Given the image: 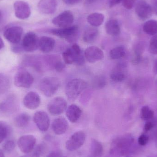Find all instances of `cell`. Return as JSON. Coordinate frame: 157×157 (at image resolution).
Wrapping results in <instances>:
<instances>
[{"label": "cell", "mask_w": 157, "mask_h": 157, "mask_svg": "<svg viewBox=\"0 0 157 157\" xmlns=\"http://www.w3.org/2000/svg\"><path fill=\"white\" fill-rule=\"evenodd\" d=\"M63 58L65 64H75L82 66L85 63V58L79 46L77 44H73L63 53Z\"/></svg>", "instance_id": "1"}, {"label": "cell", "mask_w": 157, "mask_h": 157, "mask_svg": "<svg viewBox=\"0 0 157 157\" xmlns=\"http://www.w3.org/2000/svg\"><path fill=\"white\" fill-rule=\"evenodd\" d=\"M88 84L81 78H74L68 82L65 87V94L68 99L74 101L87 87Z\"/></svg>", "instance_id": "2"}, {"label": "cell", "mask_w": 157, "mask_h": 157, "mask_svg": "<svg viewBox=\"0 0 157 157\" xmlns=\"http://www.w3.org/2000/svg\"><path fill=\"white\" fill-rule=\"evenodd\" d=\"M60 86V82L59 78L54 77H47L40 80L39 88L45 96L51 97L57 92Z\"/></svg>", "instance_id": "3"}, {"label": "cell", "mask_w": 157, "mask_h": 157, "mask_svg": "<svg viewBox=\"0 0 157 157\" xmlns=\"http://www.w3.org/2000/svg\"><path fill=\"white\" fill-rule=\"evenodd\" d=\"M50 32L54 36L64 39L70 43H72L77 39L78 27L77 25H72L68 27L52 29L50 30Z\"/></svg>", "instance_id": "4"}, {"label": "cell", "mask_w": 157, "mask_h": 157, "mask_svg": "<svg viewBox=\"0 0 157 157\" xmlns=\"http://www.w3.org/2000/svg\"><path fill=\"white\" fill-rule=\"evenodd\" d=\"M34 78L32 75L25 70L18 71L14 78V84L17 87L29 88L34 83Z\"/></svg>", "instance_id": "5"}, {"label": "cell", "mask_w": 157, "mask_h": 157, "mask_svg": "<svg viewBox=\"0 0 157 157\" xmlns=\"http://www.w3.org/2000/svg\"><path fill=\"white\" fill-rule=\"evenodd\" d=\"M86 138V134L84 132L80 131L76 132L67 140L65 147L69 151H76L83 145Z\"/></svg>", "instance_id": "6"}, {"label": "cell", "mask_w": 157, "mask_h": 157, "mask_svg": "<svg viewBox=\"0 0 157 157\" xmlns=\"http://www.w3.org/2000/svg\"><path fill=\"white\" fill-rule=\"evenodd\" d=\"M67 109V102L62 97L52 99L48 104V109L52 115L56 116L63 113Z\"/></svg>", "instance_id": "7"}, {"label": "cell", "mask_w": 157, "mask_h": 157, "mask_svg": "<svg viewBox=\"0 0 157 157\" xmlns=\"http://www.w3.org/2000/svg\"><path fill=\"white\" fill-rule=\"evenodd\" d=\"M74 21V16L71 12L69 10L64 11L54 17L52 23L56 26L63 28L72 25Z\"/></svg>", "instance_id": "8"}, {"label": "cell", "mask_w": 157, "mask_h": 157, "mask_svg": "<svg viewBox=\"0 0 157 157\" xmlns=\"http://www.w3.org/2000/svg\"><path fill=\"white\" fill-rule=\"evenodd\" d=\"M39 42V39L35 33L28 32L22 40V48L25 51L33 52L38 48Z\"/></svg>", "instance_id": "9"}, {"label": "cell", "mask_w": 157, "mask_h": 157, "mask_svg": "<svg viewBox=\"0 0 157 157\" xmlns=\"http://www.w3.org/2000/svg\"><path fill=\"white\" fill-rule=\"evenodd\" d=\"M36 139L34 136L26 135L21 136L17 141V145L20 151L25 154H29L35 148Z\"/></svg>", "instance_id": "10"}, {"label": "cell", "mask_w": 157, "mask_h": 157, "mask_svg": "<svg viewBox=\"0 0 157 157\" xmlns=\"http://www.w3.org/2000/svg\"><path fill=\"white\" fill-rule=\"evenodd\" d=\"M23 31V29L21 27L18 26L10 27L5 30L4 37L10 43L18 44L21 41Z\"/></svg>", "instance_id": "11"}, {"label": "cell", "mask_w": 157, "mask_h": 157, "mask_svg": "<svg viewBox=\"0 0 157 157\" xmlns=\"http://www.w3.org/2000/svg\"><path fill=\"white\" fill-rule=\"evenodd\" d=\"M135 12L138 17L142 20L148 19L153 13L152 6L145 0H139L137 2Z\"/></svg>", "instance_id": "12"}, {"label": "cell", "mask_w": 157, "mask_h": 157, "mask_svg": "<svg viewBox=\"0 0 157 157\" xmlns=\"http://www.w3.org/2000/svg\"><path fill=\"white\" fill-rule=\"evenodd\" d=\"M15 15L17 18L25 19L29 18L31 15V9L26 2L17 1L14 3Z\"/></svg>", "instance_id": "13"}, {"label": "cell", "mask_w": 157, "mask_h": 157, "mask_svg": "<svg viewBox=\"0 0 157 157\" xmlns=\"http://www.w3.org/2000/svg\"><path fill=\"white\" fill-rule=\"evenodd\" d=\"M33 120L37 128L41 132H47L49 128L50 120L47 113L37 111L34 114Z\"/></svg>", "instance_id": "14"}, {"label": "cell", "mask_w": 157, "mask_h": 157, "mask_svg": "<svg viewBox=\"0 0 157 157\" xmlns=\"http://www.w3.org/2000/svg\"><path fill=\"white\" fill-rule=\"evenodd\" d=\"M85 59L90 63H94L101 60L104 58V53L101 49L96 46H90L84 52Z\"/></svg>", "instance_id": "15"}, {"label": "cell", "mask_w": 157, "mask_h": 157, "mask_svg": "<svg viewBox=\"0 0 157 157\" xmlns=\"http://www.w3.org/2000/svg\"><path fill=\"white\" fill-rule=\"evenodd\" d=\"M40 103V97L36 92L34 91L28 92L23 99L24 106L29 109H36L39 107Z\"/></svg>", "instance_id": "16"}, {"label": "cell", "mask_w": 157, "mask_h": 157, "mask_svg": "<svg viewBox=\"0 0 157 157\" xmlns=\"http://www.w3.org/2000/svg\"><path fill=\"white\" fill-rule=\"evenodd\" d=\"M17 101L14 95L8 96L0 103V111L4 113H13L17 109Z\"/></svg>", "instance_id": "17"}, {"label": "cell", "mask_w": 157, "mask_h": 157, "mask_svg": "<svg viewBox=\"0 0 157 157\" xmlns=\"http://www.w3.org/2000/svg\"><path fill=\"white\" fill-rule=\"evenodd\" d=\"M57 0H40L38 4V9L41 13L51 14L57 8Z\"/></svg>", "instance_id": "18"}, {"label": "cell", "mask_w": 157, "mask_h": 157, "mask_svg": "<svg viewBox=\"0 0 157 157\" xmlns=\"http://www.w3.org/2000/svg\"><path fill=\"white\" fill-rule=\"evenodd\" d=\"M69 124L65 118L59 117L55 119L52 124V131L57 135H61L66 133Z\"/></svg>", "instance_id": "19"}, {"label": "cell", "mask_w": 157, "mask_h": 157, "mask_svg": "<svg viewBox=\"0 0 157 157\" xmlns=\"http://www.w3.org/2000/svg\"><path fill=\"white\" fill-rule=\"evenodd\" d=\"M55 43V40L53 38L43 36L39 39V48L42 52L49 53L53 50Z\"/></svg>", "instance_id": "20"}, {"label": "cell", "mask_w": 157, "mask_h": 157, "mask_svg": "<svg viewBox=\"0 0 157 157\" xmlns=\"http://www.w3.org/2000/svg\"><path fill=\"white\" fill-rule=\"evenodd\" d=\"M82 111L80 108L75 104H72L67 108L66 115L71 122L75 123L78 121L81 117Z\"/></svg>", "instance_id": "21"}, {"label": "cell", "mask_w": 157, "mask_h": 157, "mask_svg": "<svg viewBox=\"0 0 157 157\" xmlns=\"http://www.w3.org/2000/svg\"><path fill=\"white\" fill-rule=\"evenodd\" d=\"M105 30L108 35L113 36H118L121 33V27L118 20L111 19L106 22Z\"/></svg>", "instance_id": "22"}, {"label": "cell", "mask_w": 157, "mask_h": 157, "mask_svg": "<svg viewBox=\"0 0 157 157\" xmlns=\"http://www.w3.org/2000/svg\"><path fill=\"white\" fill-rule=\"evenodd\" d=\"M124 66L123 64H119L111 72L110 77L114 82H121L123 81L126 78V75L124 71Z\"/></svg>", "instance_id": "23"}, {"label": "cell", "mask_w": 157, "mask_h": 157, "mask_svg": "<svg viewBox=\"0 0 157 157\" xmlns=\"http://www.w3.org/2000/svg\"><path fill=\"white\" fill-rule=\"evenodd\" d=\"M98 36L99 31L96 27H89L83 34V40L86 43H92L97 40Z\"/></svg>", "instance_id": "24"}, {"label": "cell", "mask_w": 157, "mask_h": 157, "mask_svg": "<svg viewBox=\"0 0 157 157\" xmlns=\"http://www.w3.org/2000/svg\"><path fill=\"white\" fill-rule=\"evenodd\" d=\"M131 143V138L128 136L118 137L113 142L114 147L118 151L124 153L126 151Z\"/></svg>", "instance_id": "25"}, {"label": "cell", "mask_w": 157, "mask_h": 157, "mask_svg": "<svg viewBox=\"0 0 157 157\" xmlns=\"http://www.w3.org/2000/svg\"><path fill=\"white\" fill-rule=\"evenodd\" d=\"M104 20V15L101 13H92L87 17L88 23L94 27H97L103 24Z\"/></svg>", "instance_id": "26"}, {"label": "cell", "mask_w": 157, "mask_h": 157, "mask_svg": "<svg viewBox=\"0 0 157 157\" xmlns=\"http://www.w3.org/2000/svg\"><path fill=\"white\" fill-rule=\"evenodd\" d=\"M31 117L27 113H24L17 115L15 118V125L18 128H23L26 127L30 121Z\"/></svg>", "instance_id": "27"}, {"label": "cell", "mask_w": 157, "mask_h": 157, "mask_svg": "<svg viewBox=\"0 0 157 157\" xmlns=\"http://www.w3.org/2000/svg\"><path fill=\"white\" fill-rule=\"evenodd\" d=\"M90 152L93 157H101L103 155V146L96 139H92L90 145Z\"/></svg>", "instance_id": "28"}, {"label": "cell", "mask_w": 157, "mask_h": 157, "mask_svg": "<svg viewBox=\"0 0 157 157\" xmlns=\"http://www.w3.org/2000/svg\"><path fill=\"white\" fill-rule=\"evenodd\" d=\"M145 33L150 36H155L157 34V21L149 20L146 22L143 26Z\"/></svg>", "instance_id": "29"}, {"label": "cell", "mask_w": 157, "mask_h": 157, "mask_svg": "<svg viewBox=\"0 0 157 157\" xmlns=\"http://www.w3.org/2000/svg\"><path fill=\"white\" fill-rule=\"evenodd\" d=\"M125 55V50L123 46H120L113 48L109 52V57L113 60H117L123 58Z\"/></svg>", "instance_id": "30"}, {"label": "cell", "mask_w": 157, "mask_h": 157, "mask_svg": "<svg viewBox=\"0 0 157 157\" xmlns=\"http://www.w3.org/2000/svg\"><path fill=\"white\" fill-rule=\"evenodd\" d=\"M10 86L9 77L3 73H0V94L6 92Z\"/></svg>", "instance_id": "31"}, {"label": "cell", "mask_w": 157, "mask_h": 157, "mask_svg": "<svg viewBox=\"0 0 157 157\" xmlns=\"http://www.w3.org/2000/svg\"><path fill=\"white\" fill-rule=\"evenodd\" d=\"M154 116V112L150 109L147 106H145L142 108L141 111V118L144 121H149L153 119Z\"/></svg>", "instance_id": "32"}, {"label": "cell", "mask_w": 157, "mask_h": 157, "mask_svg": "<svg viewBox=\"0 0 157 157\" xmlns=\"http://www.w3.org/2000/svg\"><path fill=\"white\" fill-rule=\"evenodd\" d=\"M9 132V126L5 123L0 121V144L6 138Z\"/></svg>", "instance_id": "33"}, {"label": "cell", "mask_w": 157, "mask_h": 157, "mask_svg": "<svg viewBox=\"0 0 157 157\" xmlns=\"http://www.w3.org/2000/svg\"><path fill=\"white\" fill-rule=\"evenodd\" d=\"M106 78L103 76H97L94 79L93 84L96 88L101 89L106 86Z\"/></svg>", "instance_id": "34"}, {"label": "cell", "mask_w": 157, "mask_h": 157, "mask_svg": "<svg viewBox=\"0 0 157 157\" xmlns=\"http://www.w3.org/2000/svg\"><path fill=\"white\" fill-rule=\"evenodd\" d=\"M150 53L157 55V35H155L151 38L149 46Z\"/></svg>", "instance_id": "35"}, {"label": "cell", "mask_w": 157, "mask_h": 157, "mask_svg": "<svg viewBox=\"0 0 157 157\" xmlns=\"http://www.w3.org/2000/svg\"><path fill=\"white\" fill-rule=\"evenodd\" d=\"M15 147L14 142L12 140H8L3 145V149L7 152H12Z\"/></svg>", "instance_id": "36"}, {"label": "cell", "mask_w": 157, "mask_h": 157, "mask_svg": "<svg viewBox=\"0 0 157 157\" xmlns=\"http://www.w3.org/2000/svg\"><path fill=\"white\" fill-rule=\"evenodd\" d=\"M57 72H61L65 68V63L60 59L54 64L53 67Z\"/></svg>", "instance_id": "37"}, {"label": "cell", "mask_w": 157, "mask_h": 157, "mask_svg": "<svg viewBox=\"0 0 157 157\" xmlns=\"http://www.w3.org/2000/svg\"><path fill=\"white\" fill-rule=\"evenodd\" d=\"M149 141V137L147 135L143 134L139 136L138 139V143L140 145L145 146L147 144Z\"/></svg>", "instance_id": "38"}, {"label": "cell", "mask_w": 157, "mask_h": 157, "mask_svg": "<svg viewBox=\"0 0 157 157\" xmlns=\"http://www.w3.org/2000/svg\"><path fill=\"white\" fill-rule=\"evenodd\" d=\"M135 3V0H123L122 5L124 8L127 9H131L133 8Z\"/></svg>", "instance_id": "39"}, {"label": "cell", "mask_w": 157, "mask_h": 157, "mask_svg": "<svg viewBox=\"0 0 157 157\" xmlns=\"http://www.w3.org/2000/svg\"><path fill=\"white\" fill-rule=\"evenodd\" d=\"M40 155L41 154L39 152L34 149L31 153L25 154L21 157H40Z\"/></svg>", "instance_id": "40"}, {"label": "cell", "mask_w": 157, "mask_h": 157, "mask_svg": "<svg viewBox=\"0 0 157 157\" xmlns=\"http://www.w3.org/2000/svg\"><path fill=\"white\" fill-rule=\"evenodd\" d=\"M47 157H63V155L61 151L55 150L50 153Z\"/></svg>", "instance_id": "41"}, {"label": "cell", "mask_w": 157, "mask_h": 157, "mask_svg": "<svg viewBox=\"0 0 157 157\" xmlns=\"http://www.w3.org/2000/svg\"><path fill=\"white\" fill-rule=\"evenodd\" d=\"M63 2L68 5H74L81 2V0H63Z\"/></svg>", "instance_id": "42"}, {"label": "cell", "mask_w": 157, "mask_h": 157, "mask_svg": "<svg viewBox=\"0 0 157 157\" xmlns=\"http://www.w3.org/2000/svg\"><path fill=\"white\" fill-rule=\"evenodd\" d=\"M154 127V124L151 122L147 121L144 125V130L146 131H149L151 130Z\"/></svg>", "instance_id": "43"}, {"label": "cell", "mask_w": 157, "mask_h": 157, "mask_svg": "<svg viewBox=\"0 0 157 157\" xmlns=\"http://www.w3.org/2000/svg\"><path fill=\"white\" fill-rule=\"evenodd\" d=\"M123 0H110L109 2V6L110 7H113L116 5L120 3L121 2H122Z\"/></svg>", "instance_id": "44"}, {"label": "cell", "mask_w": 157, "mask_h": 157, "mask_svg": "<svg viewBox=\"0 0 157 157\" xmlns=\"http://www.w3.org/2000/svg\"><path fill=\"white\" fill-rule=\"evenodd\" d=\"M152 9H153V13L157 15V1L154 4Z\"/></svg>", "instance_id": "45"}, {"label": "cell", "mask_w": 157, "mask_h": 157, "mask_svg": "<svg viewBox=\"0 0 157 157\" xmlns=\"http://www.w3.org/2000/svg\"><path fill=\"white\" fill-rule=\"evenodd\" d=\"M98 0H85V3L87 5H91L96 2Z\"/></svg>", "instance_id": "46"}, {"label": "cell", "mask_w": 157, "mask_h": 157, "mask_svg": "<svg viewBox=\"0 0 157 157\" xmlns=\"http://www.w3.org/2000/svg\"><path fill=\"white\" fill-rule=\"evenodd\" d=\"M4 46V43L3 41L2 38L0 37V50L2 49Z\"/></svg>", "instance_id": "47"}, {"label": "cell", "mask_w": 157, "mask_h": 157, "mask_svg": "<svg viewBox=\"0 0 157 157\" xmlns=\"http://www.w3.org/2000/svg\"><path fill=\"white\" fill-rule=\"evenodd\" d=\"M0 157H5L4 154L2 149H0Z\"/></svg>", "instance_id": "48"}, {"label": "cell", "mask_w": 157, "mask_h": 157, "mask_svg": "<svg viewBox=\"0 0 157 157\" xmlns=\"http://www.w3.org/2000/svg\"><path fill=\"white\" fill-rule=\"evenodd\" d=\"M3 17V14L2 13V11L0 10V22L2 21V19Z\"/></svg>", "instance_id": "49"}, {"label": "cell", "mask_w": 157, "mask_h": 157, "mask_svg": "<svg viewBox=\"0 0 157 157\" xmlns=\"http://www.w3.org/2000/svg\"><path fill=\"white\" fill-rule=\"evenodd\" d=\"M155 71L157 73V60L156 61V62L155 63Z\"/></svg>", "instance_id": "50"}, {"label": "cell", "mask_w": 157, "mask_h": 157, "mask_svg": "<svg viewBox=\"0 0 157 157\" xmlns=\"http://www.w3.org/2000/svg\"><path fill=\"white\" fill-rule=\"evenodd\" d=\"M156 144L157 146V136L156 138Z\"/></svg>", "instance_id": "51"}]
</instances>
